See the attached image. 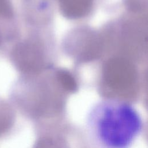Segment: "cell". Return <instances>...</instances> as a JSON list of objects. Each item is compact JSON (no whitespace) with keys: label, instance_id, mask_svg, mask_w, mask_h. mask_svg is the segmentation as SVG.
<instances>
[{"label":"cell","instance_id":"cell-4","mask_svg":"<svg viewBox=\"0 0 148 148\" xmlns=\"http://www.w3.org/2000/svg\"><path fill=\"white\" fill-rule=\"evenodd\" d=\"M0 43H1V36H0Z\"/></svg>","mask_w":148,"mask_h":148},{"label":"cell","instance_id":"cell-1","mask_svg":"<svg viewBox=\"0 0 148 148\" xmlns=\"http://www.w3.org/2000/svg\"><path fill=\"white\" fill-rule=\"evenodd\" d=\"M86 126L88 136L98 148H130L142 132L143 120L131 103L108 99L90 109Z\"/></svg>","mask_w":148,"mask_h":148},{"label":"cell","instance_id":"cell-2","mask_svg":"<svg viewBox=\"0 0 148 148\" xmlns=\"http://www.w3.org/2000/svg\"><path fill=\"white\" fill-rule=\"evenodd\" d=\"M12 13L9 0H0V17H9Z\"/></svg>","mask_w":148,"mask_h":148},{"label":"cell","instance_id":"cell-3","mask_svg":"<svg viewBox=\"0 0 148 148\" xmlns=\"http://www.w3.org/2000/svg\"><path fill=\"white\" fill-rule=\"evenodd\" d=\"M9 125V118L5 112L0 113V134L5 132Z\"/></svg>","mask_w":148,"mask_h":148}]
</instances>
